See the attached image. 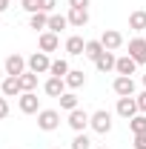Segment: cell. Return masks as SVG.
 <instances>
[{
  "label": "cell",
  "instance_id": "6da1fadb",
  "mask_svg": "<svg viewBox=\"0 0 146 149\" xmlns=\"http://www.w3.org/2000/svg\"><path fill=\"white\" fill-rule=\"evenodd\" d=\"M89 126L97 132V135H109V132H112V112H109V109H97V112H92Z\"/></svg>",
  "mask_w": 146,
  "mask_h": 149
},
{
  "label": "cell",
  "instance_id": "7a4b0ae2",
  "mask_svg": "<svg viewBox=\"0 0 146 149\" xmlns=\"http://www.w3.org/2000/svg\"><path fill=\"white\" fill-rule=\"evenodd\" d=\"M37 126L43 132H55L60 126V112L57 109H40L37 112Z\"/></svg>",
  "mask_w": 146,
  "mask_h": 149
},
{
  "label": "cell",
  "instance_id": "3957f363",
  "mask_svg": "<svg viewBox=\"0 0 146 149\" xmlns=\"http://www.w3.org/2000/svg\"><path fill=\"white\" fill-rule=\"evenodd\" d=\"M26 63H29V72H35V74H46L49 69H52V60H49L46 52H35V55H29V57H26Z\"/></svg>",
  "mask_w": 146,
  "mask_h": 149
},
{
  "label": "cell",
  "instance_id": "277c9868",
  "mask_svg": "<svg viewBox=\"0 0 146 149\" xmlns=\"http://www.w3.org/2000/svg\"><path fill=\"white\" fill-rule=\"evenodd\" d=\"M3 69H6V74H12V77H20V74L29 69V63H26V57L17 55V52H12V55L6 57V63H3Z\"/></svg>",
  "mask_w": 146,
  "mask_h": 149
},
{
  "label": "cell",
  "instance_id": "5b68a950",
  "mask_svg": "<svg viewBox=\"0 0 146 149\" xmlns=\"http://www.w3.org/2000/svg\"><path fill=\"white\" fill-rule=\"evenodd\" d=\"M129 57L138 66H146V37H132L129 40Z\"/></svg>",
  "mask_w": 146,
  "mask_h": 149
},
{
  "label": "cell",
  "instance_id": "8992f818",
  "mask_svg": "<svg viewBox=\"0 0 146 149\" xmlns=\"http://www.w3.org/2000/svg\"><path fill=\"white\" fill-rule=\"evenodd\" d=\"M17 106H20L23 115H37V112H40V97H37L35 92H23L17 97Z\"/></svg>",
  "mask_w": 146,
  "mask_h": 149
},
{
  "label": "cell",
  "instance_id": "52a82bcc",
  "mask_svg": "<svg viewBox=\"0 0 146 149\" xmlns=\"http://www.w3.org/2000/svg\"><path fill=\"white\" fill-rule=\"evenodd\" d=\"M112 89H115L117 97H135V80L126 77V74H117L115 83H112Z\"/></svg>",
  "mask_w": 146,
  "mask_h": 149
},
{
  "label": "cell",
  "instance_id": "ba28073f",
  "mask_svg": "<svg viewBox=\"0 0 146 149\" xmlns=\"http://www.w3.org/2000/svg\"><path fill=\"white\" fill-rule=\"evenodd\" d=\"M89 120H92V115H89L86 109H80V106L69 112V126H72L74 132H86V126H89Z\"/></svg>",
  "mask_w": 146,
  "mask_h": 149
},
{
  "label": "cell",
  "instance_id": "9c48e42d",
  "mask_svg": "<svg viewBox=\"0 0 146 149\" xmlns=\"http://www.w3.org/2000/svg\"><path fill=\"white\" fill-rule=\"evenodd\" d=\"M100 43H103L106 52H117V49L123 46V35H120L117 29H106V32L100 35Z\"/></svg>",
  "mask_w": 146,
  "mask_h": 149
},
{
  "label": "cell",
  "instance_id": "30bf717a",
  "mask_svg": "<svg viewBox=\"0 0 146 149\" xmlns=\"http://www.w3.org/2000/svg\"><path fill=\"white\" fill-rule=\"evenodd\" d=\"M115 112H117L123 120H132L140 109H138V100H135V97H117V109Z\"/></svg>",
  "mask_w": 146,
  "mask_h": 149
},
{
  "label": "cell",
  "instance_id": "8fae6325",
  "mask_svg": "<svg viewBox=\"0 0 146 149\" xmlns=\"http://www.w3.org/2000/svg\"><path fill=\"white\" fill-rule=\"evenodd\" d=\"M0 92H3V97H20V95H23V86H20L17 77L6 74V77H3V83H0Z\"/></svg>",
  "mask_w": 146,
  "mask_h": 149
},
{
  "label": "cell",
  "instance_id": "7c38bea8",
  "mask_svg": "<svg viewBox=\"0 0 146 149\" xmlns=\"http://www.w3.org/2000/svg\"><path fill=\"white\" fill-rule=\"evenodd\" d=\"M37 46H40V52H57V46H60V37L55 35V32H40V37H37Z\"/></svg>",
  "mask_w": 146,
  "mask_h": 149
},
{
  "label": "cell",
  "instance_id": "4fadbf2b",
  "mask_svg": "<svg viewBox=\"0 0 146 149\" xmlns=\"http://www.w3.org/2000/svg\"><path fill=\"white\" fill-rule=\"evenodd\" d=\"M66 89H69V86H66L63 77H49V80L43 83V92L49 95V97H60V95H66Z\"/></svg>",
  "mask_w": 146,
  "mask_h": 149
},
{
  "label": "cell",
  "instance_id": "5bb4252c",
  "mask_svg": "<svg viewBox=\"0 0 146 149\" xmlns=\"http://www.w3.org/2000/svg\"><path fill=\"white\" fill-rule=\"evenodd\" d=\"M69 26H74V29H83L86 23H89V9H69Z\"/></svg>",
  "mask_w": 146,
  "mask_h": 149
},
{
  "label": "cell",
  "instance_id": "9a60e30c",
  "mask_svg": "<svg viewBox=\"0 0 146 149\" xmlns=\"http://www.w3.org/2000/svg\"><path fill=\"white\" fill-rule=\"evenodd\" d=\"M115 63H117V57H115V52H103V55L97 57V60H95V69H97V72H112V69H115Z\"/></svg>",
  "mask_w": 146,
  "mask_h": 149
},
{
  "label": "cell",
  "instance_id": "2e32d148",
  "mask_svg": "<svg viewBox=\"0 0 146 149\" xmlns=\"http://www.w3.org/2000/svg\"><path fill=\"white\" fill-rule=\"evenodd\" d=\"M83 49H86V40H83L80 35H72L69 40H66V55L80 57V55H83Z\"/></svg>",
  "mask_w": 146,
  "mask_h": 149
},
{
  "label": "cell",
  "instance_id": "e0dca14e",
  "mask_svg": "<svg viewBox=\"0 0 146 149\" xmlns=\"http://www.w3.org/2000/svg\"><path fill=\"white\" fill-rule=\"evenodd\" d=\"M135 69H138V63H135L129 55L117 57V63H115V72H117V74H126V77H132V74H135Z\"/></svg>",
  "mask_w": 146,
  "mask_h": 149
},
{
  "label": "cell",
  "instance_id": "ac0fdd59",
  "mask_svg": "<svg viewBox=\"0 0 146 149\" xmlns=\"http://www.w3.org/2000/svg\"><path fill=\"white\" fill-rule=\"evenodd\" d=\"M63 80H66L69 89H80V86H86V74H83V69H69V74H66Z\"/></svg>",
  "mask_w": 146,
  "mask_h": 149
},
{
  "label": "cell",
  "instance_id": "d6986e66",
  "mask_svg": "<svg viewBox=\"0 0 146 149\" xmlns=\"http://www.w3.org/2000/svg\"><path fill=\"white\" fill-rule=\"evenodd\" d=\"M129 29L132 32H146V12L143 9H138V12L129 15Z\"/></svg>",
  "mask_w": 146,
  "mask_h": 149
},
{
  "label": "cell",
  "instance_id": "ffe728a7",
  "mask_svg": "<svg viewBox=\"0 0 146 149\" xmlns=\"http://www.w3.org/2000/svg\"><path fill=\"white\" fill-rule=\"evenodd\" d=\"M29 29H35V32H46V29H49V15H46V12H35V15L29 17Z\"/></svg>",
  "mask_w": 146,
  "mask_h": 149
},
{
  "label": "cell",
  "instance_id": "44dd1931",
  "mask_svg": "<svg viewBox=\"0 0 146 149\" xmlns=\"http://www.w3.org/2000/svg\"><path fill=\"white\" fill-rule=\"evenodd\" d=\"M106 49H103V43L100 40H86V49H83V57H89V60H97V57L103 55Z\"/></svg>",
  "mask_w": 146,
  "mask_h": 149
},
{
  "label": "cell",
  "instance_id": "7402d4cb",
  "mask_svg": "<svg viewBox=\"0 0 146 149\" xmlns=\"http://www.w3.org/2000/svg\"><path fill=\"white\" fill-rule=\"evenodd\" d=\"M66 26H69V17H66V15H49V29H46V32H55V35H60Z\"/></svg>",
  "mask_w": 146,
  "mask_h": 149
},
{
  "label": "cell",
  "instance_id": "603a6c76",
  "mask_svg": "<svg viewBox=\"0 0 146 149\" xmlns=\"http://www.w3.org/2000/svg\"><path fill=\"white\" fill-rule=\"evenodd\" d=\"M49 74H52V77H66V74H69V60H66V57H57V60H52V69H49Z\"/></svg>",
  "mask_w": 146,
  "mask_h": 149
},
{
  "label": "cell",
  "instance_id": "cb8c5ba5",
  "mask_svg": "<svg viewBox=\"0 0 146 149\" xmlns=\"http://www.w3.org/2000/svg\"><path fill=\"white\" fill-rule=\"evenodd\" d=\"M17 80H20V86H23V92H35V89H37V74H35V72H29V69L20 74Z\"/></svg>",
  "mask_w": 146,
  "mask_h": 149
},
{
  "label": "cell",
  "instance_id": "d4e9b609",
  "mask_svg": "<svg viewBox=\"0 0 146 149\" xmlns=\"http://www.w3.org/2000/svg\"><path fill=\"white\" fill-rule=\"evenodd\" d=\"M129 129H132V135H140V132H146V115H143V112H138V115L129 120Z\"/></svg>",
  "mask_w": 146,
  "mask_h": 149
},
{
  "label": "cell",
  "instance_id": "484cf974",
  "mask_svg": "<svg viewBox=\"0 0 146 149\" xmlns=\"http://www.w3.org/2000/svg\"><path fill=\"white\" fill-rule=\"evenodd\" d=\"M57 100H60V109H66V112L77 109V95H74V92H66V95H60Z\"/></svg>",
  "mask_w": 146,
  "mask_h": 149
},
{
  "label": "cell",
  "instance_id": "4316f807",
  "mask_svg": "<svg viewBox=\"0 0 146 149\" xmlns=\"http://www.w3.org/2000/svg\"><path fill=\"white\" fill-rule=\"evenodd\" d=\"M72 149H92L89 135H86V132H77V135H74V141H72Z\"/></svg>",
  "mask_w": 146,
  "mask_h": 149
},
{
  "label": "cell",
  "instance_id": "83f0119b",
  "mask_svg": "<svg viewBox=\"0 0 146 149\" xmlns=\"http://www.w3.org/2000/svg\"><path fill=\"white\" fill-rule=\"evenodd\" d=\"M20 6L29 12V15H35V12H40V0H20Z\"/></svg>",
  "mask_w": 146,
  "mask_h": 149
},
{
  "label": "cell",
  "instance_id": "f1b7e54d",
  "mask_svg": "<svg viewBox=\"0 0 146 149\" xmlns=\"http://www.w3.org/2000/svg\"><path fill=\"white\" fill-rule=\"evenodd\" d=\"M55 6L57 0H40V12H46V15H55Z\"/></svg>",
  "mask_w": 146,
  "mask_h": 149
},
{
  "label": "cell",
  "instance_id": "f546056e",
  "mask_svg": "<svg viewBox=\"0 0 146 149\" xmlns=\"http://www.w3.org/2000/svg\"><path fill=\"white\" fill-rule=\"evenodd\" d=\"M135 149H146V132H140V135H135V143H132Z\"/></svg>",
  "mask_w": 146,
  "mask_h": 149
},
{
  "label": "cell",
  "instance_id": "4dcf8cb0",
  "mask_svg": "<svg viewBox=\"0 0 146 149\" xmlns=\"http://www.w3.org/2000/svg\"><path fill=\"white\" fill-rule=\"evenodd\" d=\"M69 9H89V0H69Z\"/></svg>",
  "mask_w": 146,
  "mask_h": 149
},
{
  "label": "cell",
  "instance_id": "1f68e13d",
  "mask_svg": "<svg viewBox=\"0 0 146 149\" xmlns=\"http://www.w3.org/2000/svg\"><path fill=\"white\" fill-rule=\"evenodd\" d=\"M135 100H138V109H140V112L146 115V92H140L138 97H135Z\"/></svg>",
  "mask_w": 146,
  "mask_h": 149
},
{
  "label": "cell",
  "instance_id": "d6a6232c",
  "mask_svg": "<svg viewBox=\"0 0 146 149\" xmlns=\"http://www.w3.org/2000/svg\"><path fill=\"white\" fill-rule=\"evenodd\" d=\"M6 115H9V100H6V97H0V120H3Z\"/></svg>",
  "mask_w": 146,
  "mask_h": 149
},
{
  "label": "cell",
  "instance_id": "836d02e7",
  "mask_svg": "<svg viewBox=\"0 0 146 149\" xmlns=\"http://www.w3.org/2000/svg\"><path fill=\"white\" fill-rule=\"evenodd\" d=\"M6 9H9V0H0V15H3Z\"/></svg>",
  "mask_w": 146,
  "mask_h": 149
},
{
  "label": "cell",
  "instance_id": "e575fe53",
  "mask_svg": "<svg viewBox=\"0 0 146 149\" xmlns=\"http://www.w3.org/2000/svg\"><path fill=\"white\" fill-rule=\"evenodd\" d=\"M140 80H143V86H146V72H143V77H140Z\"/></svg>",
  "mask_w": 146,
  "mask_h": 149
},
{
  "label": "cell",
  "instance_id": "d590c367",
  "mask_svg": "<svg viewBox=\"0 0 146 149\" xmlns=\"http://www.w3.org/2000/svg\"><path fill=\"white\" fill-rule=\"evenodd\" d=\"M97 149H106V146H97Z\"/></svg>",
  "mask_w": 146,
  "mask_h": 149
},
{
  "label": "cell",
  "instance_id": "8d00e7d4",
  "mask_svg": "<svg viewBox=\"0 0 146 149\" xmlns=\"http://www.w3.org/2000/svg\"><path fill=\"white\" fill-rule=\"evenodd\" d=\"M143 37H146V32H143Z\"/></svg>",
  "mask_w": 146,
  "mask_h": 149
}]
</instances>
